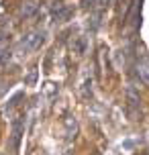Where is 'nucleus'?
<instances>
[{
    "mask_svg": "<svg viewBox=\"0 0 149 155\" xmlns=\"http://www.w3.org/2000/svg\"><path fill=\"white\" fill-rule=\"evenodd\" d=\"M10 127H12V131H10V147H12V151H16L18 145H21V139L25 135V116L23 114L15 116Z\"/></svg>",
    "mask_w": 149,
    "mask_h": 155,
    "instance_id": "nucleus-1",
    "label": "nucleus"
},
{
    "mask_svg": "<svg viewBox=\"0 0 149 155\" xmlns=\"http://www.w3.org/2000/svg\"><path fill=\"white\" fill-rule=\"evenodd\" d=\"M8 57H10V49H8V47H2V49H0V65L6 61Z\"/></svg>",
    "mask_w": 149,
    "mask_h": 155,
    "instance_id": "nucleus-7",
    "label": "nucleus"
},
{
    "mask_svg": "<svg viewBox=\"0 0 149 155\" xmlns=\"http://www.w3.org/2000/svg\"><path fill=\"white\" fill-rule=\"evenodd\" d=\"M21 98H23V94L18 92V94H16V96H15V98L10 100V104H8V108H12V106H15V104H16V102H18V100H21Z\"/></svg>",
    "mask_w": 149,
    "mask_h": 155,
    "instance_id": "nucleus-9",
    "label": "nucleus"
},
{
    "mask_svg": "<svg viewBox=\"0 0 149 155\" xmlns=\"http://www.w3.org/2000/svg\"><path fill=\"white\" fill-rule=\"evenodd\" d=\"M45 43V33L43 31H35L31 33V35H27V37L21 41V51H25V53H29V51H35V49H39L41 45Z\"/></svg>",
    "mask_w": 149,
    "mask_h": 155,
    "instance_id": "nucleus-2",
    "label": "nucleus"
},
{
    "mask_svg": "<svg viewBox=\"0 0 149 155\" xmlns=\"http://www.w3.org/2000/svg\"><path fill=\"white\" fill-rule=\"evenodd\" d=\"M65 127H68V139H74L76 133H78V124H76V120H74L71 116L65 118Z\"/></svg>",
    "mask_w": 149,
    "mask_h": 155,
    "instance_id": "nucleus-6",
    "label": "nucleus"
},
{
    "mask_svg": "<svg viewBox=\"0 0 149 155\" xmlns=\"http://www.w3.org/2000/svg\"><path fill=\"white\" fill-rule=\"evenodd\" d=\"M74 15V8L65 6V4H61V2H57V8L53 10V21H70V16Z\"/></svg>",
    "mask_w": 149,
    "mask_h": 155,
    "instance_id": "nucleus-4",
    "label": "nucleus"
},
{
    "mask_svg": "<svg viewBox=\"0 0 149 155\" xmlns=\"http://www.w3.org/2000/svg\"><path fill=\"white\" fill-rule=\"evenodd\" d=\"M71 51L76 55H84L86 53V39L84 37H76L74 43H71Z\"/></svg>",
    "mask_w": 149,
    "mask_h": 155,
    "instance_id": "nucleus-5",
    "label": "nucleus"
},
{
    "mask_svg": "<svg viewBox=\"0 0 149 155\" xmlns=\"http://www.w3.org/2000/svg\"><path fill=\"white\" fill-rule=\"evenodd\" d=\"M127 112L131 118H139L141 116V100H139V96L133 92V90H129L127 92Z\"/></svg>",
    "mask_w": 149,
    "mask_h": 155,
    "instance_id": "nucleus-3",
    "label": "nucleus"
},
{
    "mask_svg": "<svg viewBox=\"0 0 149 155\" xmlns=\"http://www.w3.org/2000/svg\"><path fill=\"white\" fill-rule=\"evenodd\" d=\"M35 82H37V68H33L31 70V74H29V78H27V84H35Z\"/></svg>",
    "mask_w": 149,
    "mask_h": 155,
    "instance_id": "nucleus-8",
    "label": "nucleus"
}]
</instances>
